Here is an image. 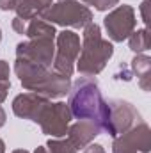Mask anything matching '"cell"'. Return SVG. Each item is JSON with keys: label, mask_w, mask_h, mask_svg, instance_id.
<instances>
[]
</instances>
